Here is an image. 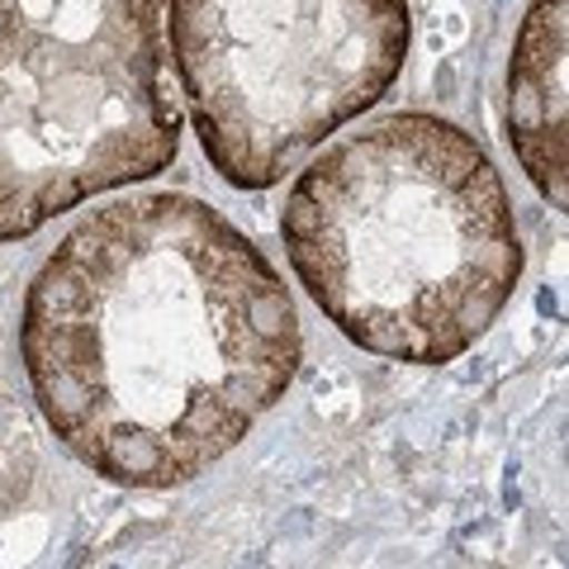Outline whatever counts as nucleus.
<instances>
[{"label": "nucleus", "mask_w": 569, "mask_h": 569, "mask_svg": "<svg viewBox=\"0 0 569 569\" xmlns=\"http://www.w3.org/2000/svg\"><path fill=\"white\" fill-rule=\"evenodd\" d=\"M20 351L43 422L86 470L171 489L284 399L305 337L257 242L167 190L86 213L52 247Z\"/></svg>", "instance_id": "1"}, {"label": "nucleus", "mask_w": 569, "mask_h": 569, "mask_svg": "<svg viewBox=\"0 0 569 569\" xmlns=\"http://www.w3.org/2000/svg\"><path fill=\"white\" fill-rule=\"evenodd\" d=\"M508 123L522 171L565 209V0H531L512 39Z\"/></svg>", "instance_id": "5"}, {"label": "nucleus", "mask_w": 569, "mask_h": 569, "mask_svg": "<svg viewBox=\"0 0 569 569\" xmlns=\"http://www.w3.org/2000/svg\"><path fill=\"white\" fill-rule=\"evenodd\" d=\"M33 470H39V451L29 437V418L10 399V389L0 385V518H10L24 503Z\"/></svg>", "instance_id": "6"}, {"label": "nucleus", "mask_w": 569, "mask_h": 569, "mask_svg": "<svg viewBox=\"0 0 569 569\" xmlns=\"http://www.w3.org/2000/svg\"><path fill=\"white\" fill-rule=\"evenodd\" d=\"M167 0H0V242L167 171Z\"/></svg>", "instance_id": "3"}, {"label": "nucleus", "mask_w": 569, "mask_h": 569, "mask_svg": "<svg viewBox=\"0 0 569 569\" xmlns=\"http://www.w3.org/2000/svg\"><path fill=\"white\" fill-rule=\"evenodd\" d=\"M171 48L209 162L266 190L389 91L408 0H171Z\"/></svg>", "instance_id": "4"}, {"label": "nucleus", "mask_w": 569, "mask_h": 569, "mask_svg": "<svg viewBox=\"0 0 569 569\" xmlns=\"http://www.w3.org/2000/svg\"><path fill=\"white\" fill-rule=\"evenodd\" d=\"M280 238L299 284L356 347L408 366L470 351L518 290L503 176L437 114H389L295 181Z\"/></svg>", "instance_id": "2"}]
</instances>
